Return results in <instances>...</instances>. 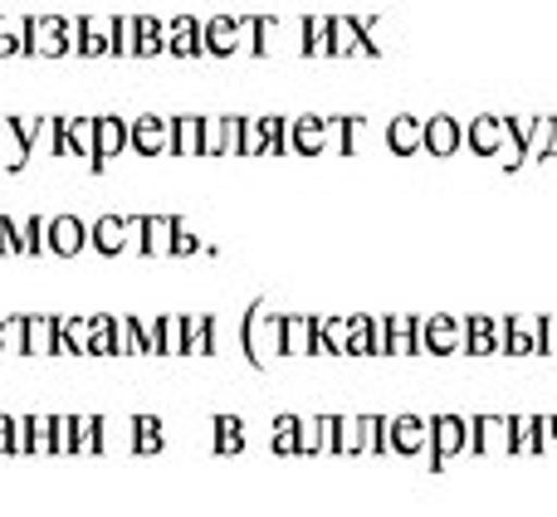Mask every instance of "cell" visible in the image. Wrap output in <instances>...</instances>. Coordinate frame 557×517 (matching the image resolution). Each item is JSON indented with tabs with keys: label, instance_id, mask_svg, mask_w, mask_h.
Wrapping results in <instances>:
<instances>
[{
	"label": "cell",
	"instance_id": "cell-3",
	"mask_svg": "<svg viewBox=\"0 0 557 517\" xmlns=\"http://www.w3.org/2000/svg\"><path fill=\"white\" fill-rule=\"evenodd\" d=\"M465 147H470L474 156H499L509 172H519L523 166V152H519V142L509 137V123L504 117H474L470 127H465Z\"/></svg>",
	"mask_w": 557,
	"mask_h": 517
},
{
	"label": "cell",
	"instance_id": "cell-35",
	"mask_svg": "<svg viewBox=\"0 0 557 517\" xmlns=\"http://www.w3.org/2000/svg\"><path fill=\"white\" fill-rule=\"evenodd\" d=\"M133 444H137V450H147V454H152V450H162V425H157L152 415H143V420H133Z\"/></svg>",
	"mask_w": 557,
	"mask_h": 517
},
{
	"label": "cell",
	"instance_id": "cell-36",
	"mask_svg": "<svg viewBox=\"0 0 557 517\" xmlns=\"http://www.w3.org/2000/svg\"><path fill=\"white\" fill-rule=\"evenodd\" d=\"M137 337H143V356H162V317H137Z\"/></svg>",
	"mask_w": 557,
	"mask_h": 517
},
{
	"label": "cell",
	"instance_id": "cell-46",
	"mask_svg": "<svg viewBox=\"0 0 557 517\" xmlns=\"http://www.w3.org/2000/svg\"><path fill=\"white\" fill-rule=\"evenodd\" d=\"M327 152H343V117H327Z\"/></svg>",
	"mask_w": 557,
	"mask_h": 517
},
{
	"label": "cell",
	"instance_id": "cell-15",
	"mask_svg": "<svg viewBox=\"0 0 557 517\" xmlns=\"http://www.w3.org/2000/svg\"><path fill=\"white\" fill-rule=\"evenodd\" d=\"M74 54H84V59L113 54V15H78V45H74Z\"/></svg>",
	"mask_w": 557,
	"mask_h": 517
},
{
	"label": "cell",
	"instance_id": "cell-21",
	"mask_svg": "<svg viewBox=\"0 0 557 517\" xmlns=\"http://www.w3.org/2000/svg\"><path fill=\"white\" fill-rule=\"evenodd\" d=\"M421 142H425V123H421V117L401 113V117H392V123H386V147H392L396 156L421 152Z\"/></svg>",
	"mask_w": 557,
	"mask_h": 517
},
{
	"label": "cell",
	"instance_id": "cell-29",
	"mask_svg": "<svg viewBox=\"0 0 557 517\" xmlns=\"http://www.w3.org/2000/svg\"><path fill=\"white\" fill-rule=\"evenodd\" d=\"M133 25H137L133 59H157L162 54V20L157 15H133Z\"/></svg>",
	"mask_w": 557,
	"mask_h": 517
},
{
	"label": "cell",
	"instance_id": "cell-2",
	"mask_svg": "<svg viewBox=\"0 0 557 517\" xmlns=\"http://www.w3.org/2000/svg\"><path fill=\"white\" fill-rule=\"evenodd\" d=\"M201 54H255V15H211L201 20Z\"/></svg>",
	"mask_w": 557,
	"mask_h": 517
},
{
	"label": "cell",
	"instance_id": "cell-44",
	"mask_svg": "<svg viewBox=\"0 0 557 517\" xmlns=\"http://www.w3.org/2000/svg\"><path fill=\"white\" fill-rule=\"evenodd\" d=\"M543 356L557 362V317H543Z\"/></svg>",
	"mask_w": 557,
	"mask_h": 517
},
{
	"label": "cell",
	"instance_id": "cell-22",
	"mask_svg": "<svg viewBox=\"0 0 557 517\" xmlns=\"http://www.w3.org/2000/svg\"><path fill=\"white\" fill-rule=\"evenodd\" d=\"M421 352V317H386V356Z\"/></svg>",
	"mask_w": 557,
	"mask_h": 517
},
{
	"label": "cell",
	"instance_id": "cell-28",
	"mask_svg": "<svg viewBox=\"0 0 557 517\" xmlns=\"http://www.w3.org/2000/svg\"><path fill=\"white\" fill-rule=\"evenodd\" d=\"M59 356H88V317H59Z\"/></svg>",
	"mask_w": 557,
	"mask_h": 517
},
{
	"label": "cell",
	"instance_id": "cell-38",
	"mask_svg": "<svg viewBox=\"0 0 557 517\" xmlns=\"http://www.w3.org/2000/svg\"><path fill=\"white\" fill-rule=\"evenodd\" d=\"M215 434H221V450L225 454H235L245 444V425L235 420V415H221V420H215Z\"/></svg>",
	"mask_w": 557,
	"mask_h": 517
},
{
	"label": "cell",
	"instance_id": "cell-23",
	"mask_svg": "<svg viewBox=\"0 0 557 517\" xmlns=\"http://www.w3.org/2000/svg\"><path fill=\"white\" fill-rule=\"evenodd\" d=\"M313 356H347V317H313Z\"/></svg>",
	"mask_w": 557,
	"mask_h": 517
},
{
	"label": "cell",
	"instance_id": "cell-6",
	"mask_svg": "<svg viewBox=\"0 0 557 517\" xmlns=\"http://www.w3.org/2000/svg\"><path fill=\"white\" fill-rule=\"evenodd\" d=\"M15 346H20V356H29V362H45V356H59V317H45V313H35V317H20V337H15Z\"/></svg>",
	"mask_w": 557,
	"mask_h": 517
},
{
	"label": "cell",
	"instance_id": "cell-12",
	"mask_svg": "<svg viewBox=\"0 0 557 517\" xmlns=\"http://www.w3.org/2000/svg\"><path fill=\"white\" fill-rule=\"evenodd\" d=\"M504 317H465V352L470 356H494V352H504Z\"/></svg>",
	"mask_w": 557,
	"mask_h": 517
},
{
	"label": "cell",
	"instance_id": "cell-34",
	"mask_svg": "<svg viewBox=\"0 0 557 517\" xmlns=\"http://www.w3.org/2000/svg\"><path fill=\"white\" fill-rule=\"evenodd\" d=\"M133 45H137V25H133V15H113V54L133 59Z\"/></svg>",
	"mask_w": 557,
	"mask_h": 517
},
{
	"label": "cell",
	"instance_id": "cell-43",
	"mask_svg": "<svg viewBox=\"0 0 557 517\" xmlns=\"http://www.w3.org/2000/svg\"><path fill=\"white\" fill-rule=\"evenodd\" d=\"M367 342H372V356H386V317H372V337Z\"/></svg>",
	"mask_w": 557,
	"mask_h": 517
},
{
	"label": "cell",
	"instance_id": "cell-45",
	"mask_svg": "<svg viewBox=\"0 0 557 517\" xmlns=\"http://www.w3.org/2000/svg\"><path fill=\"white\" fill-rule=\"evenodd\" d=\"M15 337H20V317H0V352H5Z\"/></svg>",
	"mask_w": 557,
	"mask_h": 517
},
{
	"label": "cell",
	"instance_id": "cell-16",
	"mask_svg": "<svg viewBox=\"0 0 557 517\" xmlns=\"http://www.w3.org/2000/svg\"><path fill=\"white\" fill-rule=\"evenodd\" d=\"M288 152H298V156L327 152V117H318V113L294 117V123H288Z\"/></svg>",
	"mask_w": 557,
	"mask_h": 517
},
{
	"label": "cell",
	"instance_id": "cell-39",
	"mask_svg": "<svg viewBox=\"0 0 557 517\" xmlns=\"http://www.w3.org/2000/svg\"><path fill=\"white\" fill-rule=\"evenodd\" d=\"M186 317H162V356H182Z\"/></svg>",
	"mask_w": 557,
	"mask_h": 517
},
{
	"label": "cell",
	"instance_id": "cell-4",
	"mask_svg": "<svg viewBox=\"0 0 557 517\" xmlns=\"http://www.w3.org/2000/svg\"><path fill=\"white\" fill-rule=\"evenodd\" d=\"M88 244L108 258H117L123 250H143V215H98L88 225Z\"/></svg>",
	"mask_w": 557,
	"mask_h": 517
},
{
	"label": "cell",
	"instance_id": "cell-9",
	"mask_svg": "<svg viewBox=\"0 0 557 517\" xmlns=\"http://www.w3.org/2000/svg\"><path fill=\"white\" fill-rule=\"evenodd\" d=\"M88 250V225L78 215H54L45 220V254H59V258H74Z\"/></svg>",
	"mask_w": 557,
	"mask_h": 517
},
{
	"label": "cell",
	"instance_id": "cell-1",
	"mask_svg": "<svg viewBox=\"0 0 557 517\" xmlns=\"http://www.w3.org/2000/svg\"><path fill=\"white\" fill-rule=\"evenodd\" d=\"M74 45H78V20H69V15H25V54L59 59V54H74Z\"/></svg>",
	"mask_w": 557,
	"mask_h": 517
},
{
	"label": "cell",
	"instance_id": "cell-32",
	"mask_svg": "<svg viewBox=\"0 0 557 517\" xmlns=\"http://www.w3.org/2000/svg\"><path fill=\"white\" fill-rule=\"evenodd\" d=\"M25 54V15H0V59Z\"/></svg>",
	"mask_w": 557,
	"mask_h": 517
},
{
	"label": "cell",
	"instance_id": "cell-25",
	"mask_svg": "<svg viewBox=\"0 0 557 517\" xmlns=\"http://www.w3.org/2000/svg\"><path fill=\"white\" fill-rule=\"evenodd\" d=\"M215 352V323L211 317H186L182 356H211Z\"/></svg>",
	"mask_w": 557,
	"mask_h": 517
},
{
	"label": "cell",
	"instance_id": "cell-26",
	"mask_svg": "<svg viewBox=\"0 0 557 517\" xmlns=\"http://www.w3.org/2000/svg\"><path fill=\"white\" fill-rule=\"evenodd\" d=\"M470 434H474V450L480 454H499V450H509V420H470Z\"/></svg>",
	"mask_w": 557,
	"mask_h": 517
},
{
	"label": "cell",
	"instance_id": "cell-24",
	"mask_svg": "<svg viewBox=\"0 0 557 517\" xmlns=\"http://www.w3.org/2000/svg\"><path fill=\"white\" fill-rule=\"evenodd\" d=\"M172 230L176 220L172 215H143V254H172Z\"/></svg>",
	"mask_w": 557,
	"mask_h": 517
},
{
	"label": "cell",
	"instance_id": "cell-31",
	"mask_svg": "<svg viewBox=\"0 0 557 517\" xmlns=\"http://www.w3.org/2000/svg\"><path fill=\"white\" fill-rule=\"evenodd\" d=\"M304 54L308 59H333V39H327V15L304 20Z\"/></svg>",
	"mask_w": 557,
	"mask_h": 517
},
{
	"label": "cell",
	"instance_id": "cell-33",
	"mask_svg": "<svg viewBox=\"0 0 557 517\" xmlns=\"http://www.w3.org/2000/svg\"><path fill=\"white\" fill-rule=\"evenodd\" d=\"M235 152H240V156L270 152V137H264V123H260V117H240V142H235Z\"/></svg>",
	"mask_w": 557,
	"mask_h": 517
},
{
	"label": "cell",
	"instance_id": "cell-17",
	"mask_svg": "<svg viewBox=\"0 0 557 517\" xmlns=\"http://www.w3.org/2000/svg\"><path fill=\"white\" fill-rule=\"evenodd\" d=\"M327 39H333V59H367L372 45L357 29V15H327Z\"/></svg>",
	"mask_w": 557,
	"mask_h": 517
},
{
	"label": "cell",
	"instance_id": "cell-19",
	"mask_svg": "<svg viewBox=\"0 0 557 517\" xmlns=\"http://www.w3.org/2000/svg\"><path fill=\"white\" fill-rule=\"evenodd\" d=\"M431 444L441 450V459H435V464H445L450 454L470 450V420H455V415H435V420H431Z\"/></svg>",
	"mask_w": 557,
	"mask_h": 517
},
{
	"label": "cell",
	"instance_id": "cell-8",
	"mask_svg": "<svg viewBox=\"0 0 557 517\" xmlns=\"http://www.w3.org/2000/svg\"><path fill=\"white\" fill-rule=\"evenodd\" d=\"M421 352L425 356L465 352V317H421Z\"/></svg>",
	"mask_w": 557,
	"mask_h": 517
},
{
	"label": "cell",
	"instance_id": "cell-11",
	"mask_svg": "<svg viewBox=\"0 0 557 517\" xmlns=\"http://www.w3.org/2000/svg\"><path fill=\"white\" fill-rule=\"evenodd\" d=\"M162 54H176V59H196V54H201V20H196V15L162 20Z\"/></svg>",
	"mask_w": 557,
	"mask_h": 517
},
{
	"label": "cell",
	"instance_id": "cell-20",
	"mask_svg": "<svg viewBox=\"0 0 557 517\" xmlns=\"http://www.w3.org/2000/svg\"><path fill=\"white\" fill-rule=\"evenodd\" d=\"M386 444L401 454H421L431 444V420H416V415H401V420H386Z\"/></svg>",
	"mask_w": 557,
	"mask_h": 517
},
{
	"label": "cell",
	"instance_id": "cell-5",
	"mask_svg": "<svg viewBox=\"0 0 557 517\" xmlns=\"http://www.w3.org/2000/svg\"><path fill=\"white\" fill-rule=\"evenodd\" d=\"M240 346L250 362H278V317L264 303H255L240 323Z\"/></svg>",
	"mask_w": 557,
	"mask_h": 517
},
{
	"label": "cell",
	"instance_id": "cell-10",
	"mask_svg": "<svg viewBox=\"0 0 557 517\" xmlns=\"http://www.w3.org/2000/svg\"><path fill=\"white\" fill-rule=\"evenodd\" d=\"M127 152V123L123 117H94V172H103L108 162H117V156Z\"/></svg>",
	"mask_w": 557,
	"mask_h": 517
},
{
	"label": "cell",
	"instance_id": "cell-37",
	"mask_svg": "<svg viewBox=\"0 0 557 517\" xmlns=\"http://www.w3.org/2000/svg\"><path fill=\"white\" fill-rule=\"evenodd\" d=\"M117 356H143V337H137V317H117Z\"/></svg>",
	"mask_w": 557,
	"mask_h": 517
},
{
	"label": "cell",
	"instance_id": "cell-30",
	"mask_svg": "<svg viewBox=\"0 0 557 517\" xmlns=\"http://www.w3.org/2000/svg\"><path fill=\"white\" fill-rule=\"evenodd\" d=\"M172 152L176 156H201V117H176L172 123Z\"/></svg>",
	"mask_w": 557,
	"mask_h": 517
},
{
	"label": "cell",
	"instance_id": "cell-18",
	"mask_svg": "<svg viewBox=\"0 0 557 517\" xmlns=\"http://www.w3.org/2000/svg\"><path fill=\"white\" fill-rule=\"evenodd\" d=\"M460 147H465V123H455L450 113H435L431 123H425L421 152H431V156H455Z\"/></svg>",
	"mask_w": 557,
	"mask_h": 517
},
{
	"label": "cell",
	"instance_id": "cell-13",
	"mask_svg": "<svg viewBox=\"0 0 557 517\" xmlns=\"http://www.w3.org/2000/svg\"><path fill=\"white\" fill-rule=\"evenodd\" d=\"M504 352L509 356H543V317H504Z\"/></svg>",
	"mask_w": 557,
	"mask_h": 517
},
{
	"label": "cell",
	"instance_id": "cell-42",
	"mask_svg": "<svg viewBox=\"0 0 557 517\" xmlns=\"http://www.w3.org/2000/svg\"><path fill=\"white\" fill-rule=\"evenodd\" d=\"M235 142H240V117H221V156L235 152Z\"/></svg>",
	"mask_w": 557,
	"mask_h": 517
},
{
	"label": "cell",
	"instance_id": "cell-41",
	"mask_svg": "<svg viewBox=\"0 0 557 517\" xmlns=\"http://www.w3.org/2000/svg\"><path fill=\"white\" fill-rule=\"evenodd\" d=\"M274 450L278 454L294 450V420H288V415H278V420H274Z\"/></svg>",
	"mask_w": 557,
	"mask_h": 517
},
{
	"label": "cell",
	"instance_id": "cell-7",
	"mask_svg": "<svg viewBox=\"0 0 557 517\" xmlns=\"http://www.w3.org/2000/svg\"><path fill=\"white\" fill-rule=\"evenodd\" d=\"M127 152L137 156H166L172 152V123L157 113H143L137 123H127Z\"/></svg>",
	"mask_w": 557,
	"mask_h": 517
},
{
	"label": "cell",
	"instance_id": "cell-40",
	"mask_svg": "<svg viewBox=\"0 0 557 517\" xmlns=\"http://www.w3.org/2000/svg\"><path fill=\"white\" fill-rule=\"evenodd\" d=\"M201 152L221 156V117H201Z\"/></svg>",
	"mask_w": 557,
	"mask_h": 517
},
{
	"label": "cell",
	"instance_id": "cell-27",
	"mask_svg": "<svg viewBox=\"0 0 557 517\" xmlns=\"http://www.w3.org/2000/svg\"><path fill=\"white\" fill-rule=\"evenodd\" d=\"M88 356H117V317H88Z\"/></svg>",
	"mask_w": 557,
	"mask_h": 517
},
{
	"label": "cell",
	"instance_id": "cell-14",
	"mask_svg": "<svg viewBox=\"0 0 557 517\" xmlns=\"http://www.w3.org/2000/svg\"><path fill=\"white\" fill-rule=\"evenodd\" d=\"M313 356V317H278V362Z\"/></svg>",
	"mask_w": 557,
	"mask_h": 517
}]
</instances>
